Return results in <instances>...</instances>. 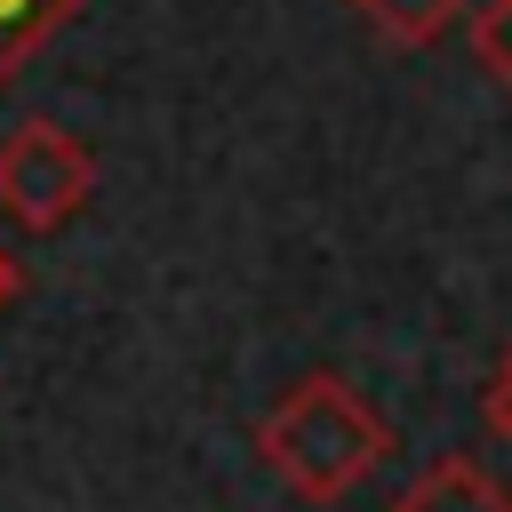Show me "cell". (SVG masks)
Here are the masks:
<instances>
[{
    "label": "cell",
    "instance_id": "1",
    "mask_svg": "<svg viewBox=\"0 0 512 512\" xmlns=\"http://www.w3.org/2000/svg\"><path fill=\"white\" fill-rule=\"evenodd\" d=\"M392 448H400V432H392L344 376H304V384H288V392L264 408V424H256V456H264L304 504L352 496Z\"/></svg>",
    "mask_w": 512,
    "mask_h": 512
},
{
    "label": "cell",
    "instance_id": "2",
    "mask_svg": "<svg viewBox=\"0 0 512 512\" xmlns=\"http://www.w3.org/2000/svg\"><path fill=\"white\" fill-rule=\"evenodd\" d=\"M96 192V152L56 120H16L0 136V216L24 232H64Z\"/></svg>",
    "mask_w": 512,
    "mask_h": 512
},
{
    "label": "cell",
    "instance_id": "3",
    "mask_svg": "<svg viewBox=\"0 0 512 512\" xmlns=\"http://www.w3.org/2000/svg\"><path fill=\"white\" fill-rule=\"evenodd\" d=\"M392 512H512V496H504L472 456H440V464H432Z\"/></svg>",
    "mask_w": 512,
    "mask_h": 512
},
{
    "label": "cell",
    "instance_id": "4",
    "mask_svg": "<svg viewBox=\"0 0 512 512\" xmlns=\"http://www.w3.org/2000/svg\"><path fill=\"white\" fill-rule=\"evenodd\" d=\"M80 8H88V0H0V88H8Z\"/></svg>",
    "mask_w": 512,
    "mask_h": 512
},
{
    "label": "cell",
    "instance_id": "5",
    "mask_svg": "<svg viewBox=\"0 0 512 512\" xmlns=\"http://www.w3.org/2000/svg\"><path fill=\"white\" fill-rule=\"evenodd\" d=\"M360 8V24L384 40V48H432L456 16H464V0H352Z\"/></svg>",
    "mask_w": 512,
    "mask_h": 512
},
{
    "label": "cell",
    "instance_id": "6",
    "mask_svg": "<svg viewBox=\"0 0 512 512\" xmlns=\"http://www.w3.org/2000/svg\"><path fill=\"white\" fill-rule=\"evenodd\" d=\"M472 56H480V72H488L496 88H512V0L472 8Z\"/></svg>",
    "mask_w": 512,
    "mask_h": 512
},
{
    "label": "cell",
    "instance_id": "7",
    "mask_svg": "<svg viewBox=\"0 0 512 512\" xmlns=\"http://www.w3.org/2000/svg\"><path fill=\"white\" fill-rule=\"evenodd\" d=\"M480 424H488L496 448H512V352H504V368H496L488 392H480Z\"/></svg>",
    "mask_w": 512,
    "mask_h": 512
},
{
    "label": "cell",
    "instance_id": "8",
    "mask_svg": "<svg viewBox=\"0 0 512 512\" xmlns=\"http://www.w3.org/2000/svg\"><path fill=\"white\" fill-rule=\"evenodd\" d=\"M16 288H24V264H16V256H8V248H0V312H8V304H16Z\"/></svg>",
    "mask_w": 512,
    "mask_h": 512
}]
</instances>
